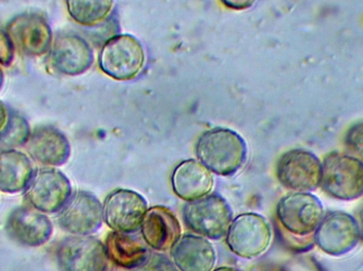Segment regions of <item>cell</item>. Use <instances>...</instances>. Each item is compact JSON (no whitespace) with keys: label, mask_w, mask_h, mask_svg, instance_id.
<instances>
[{"label":"cell","mask_w":363,"mask_h":271,"mask_svg":"<svg viewBox=\"0 0 363 271\" xmlns=\"http://www.w3.org/2000/svg\"><path fill=\"white\" fill-rule=\"evenodd\" d=\"M196 156L213 174L232 177L247 163L249 149L240 134L226 127H213L199 137Z\"/></svg>","instance_id":"6da1fadb"},{"label":"cell","mask_w":363,"mask_h":271,"mask_svg":"<svg viewBox=\"0 0 363 271\" xmlns=\"http://www.w3.org/2000/svg\"><path fill=\"white\" fill-rule=\"evenodd\" d=\"M182 215L184 224L192 233L208 241L223 240L233 221L232 208L219 194H209L186 202Z\"/></svg>","instance_id":"7a4b0ae2"},{"label":"cell","mask_w":363,"mask_h":271,"mask_svg":"<svg viewBox=\"0 0 363 271\" xmlns=\"http://www.w3.org/2000/svg\"><path fill=\"white\" fill-rule=\"evenodd\" d=\"M100 70L113 80L138 78L146 65L142 42L131 34H118L106 40L98 57Z\"/></svg>","instance_id":"3957f363"},{"label":"cell","mask_w":363,"mask_h":271,"mask_svg":"<svg viewBox=\"0 0 363 271\" xmlns=\"http://www.w3.org/2000/svg\"><path fill=\"white\" fill-rule=\"evenodd\" d=\"M320 185L338 200H355L363 194V162L350 154L330 153L322 162Z\"/></svg>","instance_id":"277c9868"},{"label":"cell","mask_w":363,"mask_h":271,"mask_svg":"<svg viewBox=\"0 0 363 271\" xmlns=\"http://www.w3.org/2000/svg\"><path fill=\"white\" fill-rule=\"evenodd\" d=\"M272 242V229L268 221L258 213H243L233 219L225 243L230 253L241 259L262 257Z\"/></svg>","instance_id":"5b68a950"},{"label":"cell","mask_w":363,"mask_h":271,"mask_svg":"<svg viewBox=\"0 0 363 271\" xmlns=\"http://www.w3.org/2000/svg\"><path fill=\"white\" fill-rule=\"evenodd\" d=\"M277 219L281 229L296 238H305L315 233L319 228L323 219V207L313 194L294 192L279 200Z\"/></svg>","instance_id":"8992f818"},{"label":"cell","mask_w":363,"mask_h":271,"mask_svg":"<svg viewBox=\"0 0 363 271\" xmlns=\"http://www.w3.org/2000/svg\"><path fill=\"white\" fill-rule=\"evenodd\" d=\"M72 194V183L63 172L44 166L34 173L31 183L23 192V198L27 206L44 214H55Z\"/></svg>","instance_id":"52a82bcc"},{"label":"cell","mask_w":363,"mask_h":271,"mask_svg":"<svg viewBox=\"0 0 363 271\" xmlns=\"http://www.w3.org/2000/svg\"><path fill=\"white\" fill-rule=\"evenodd\" d=\"M61 271H108L110 260L104 243L91 236H69L55 248Z\"/></svg>","instance_id":"ba28073f"},{"label":"cell","mask_w":363,"mask_h":271,"mask_svg":"<svg viewBox=\"0 0 363 271\" xmlns=\"http://www.w3.org/2000/svg\"><path fill=\"white\" fill-rule=\"evenodd\" d=\"M275 173L277 180L286 189L309 193L321 183L322 162L306 149H291L279 157Z\"/></svg>","instance_id":"9c48e42d"},{"label":"cell","mask_w":363,"mask_h":271,"mask_svg":"<svg viewBox=\"0 0 363 271\" xmlns=\"http://www.w3.org/2000/svg\"><path fill=\"white\" fill-rule=\"evenodd\" d=\"M148 209V202L142 194L133 190L117 189L111 192L102 204L104 221L112 231L135 233Z\"/></svg>","instance_id":"30bf717a"},{"label":"cell","mask_w":363,"mask_h":271,"mask_svg":"<svg viewBox=\"0 0 363 271\" xmlns=\"http://www.w3.org/2000/svg\"><path fill=\"white\" fill-rule=\"evenodd\" d=\"M15 51L26 57H42L50 50L52 30L48 21L38 13H23L13 17L6 25Z\"/></svg>","instance_id":"8fae6325"},{"label":"cell","mask_w":363,"mask_h":271,"mask_svg":"<svg viewBox=\"0 0 363 271\" xmlns=\"http://www.w3.org/2000/svg\"><path fill=\"white\" fill-rule=\"evenodd\" d=\"M48 61L50 67L60 76H79L91 69L95 54L84 38L66 32L53 38Z\"/></svg>","instance_id":"7c38bea8"},{"label":"cell","mask_w":363,"mask_h":271,"mask_svg":"<svg viewBox=\"0 0 363 271\" xmlns=\"http://www.w3.org/2000/svg\"><path fill=\"white\" fill-rule=\"evenodd\" d=\"M57 221L70 236H91L104 223L102 204L91 192L77 191L60 211Z\"/></svg>","instance_id":"4fadbf2b"},{"label":"cell","mask_w":363,"mask_h":271,"mask_svg":"<svg viewBox=\"0 0 363 271\" xmlns=\"http://www.w3.org/2000/svg\"><path fill=\"white\" fill-rule=\"evenodd\" d=\"M6 236L19 246L38 248L47 244L53 234V225L47 214L29 206L11 211L6 221Z\"/></svg>","instance_id":"5bb4252c"},{"label":"cell","mask_w":363,"mask_h":271,"mask_svg":"<svg viewBox=\"0 0 363 271\" xmlns=\"http://www.w3.org/2000/svg\"><path fill=\"white\" fill-rule=\"evenodd\" d=\"M25 147L28 156L45 168L64 166L72 155V146L67 137L51 125L35 127Z\"/></svg>","instance_id":"9a60e30c"},{"label":"cell","mask_w":363,"mask_h":271,"mask_svg":"<svg viewBox=\"0 0 363 271\" xmlns=\"http://www.w3.org/2000/svg\"><path fill=\"white\" fill-rule=\"evenodd\" d=\"M359 238L357 221L341 212L330 213L315 231V242L320 248L332 255L350 253Z\"/></svg>","instance_id":"2e32d148"},{"label":"cell","mask_w":363,"mask_h":271,"mask_svg":"<svg viewBox=\"0 0 363 271\" xmlns=\"http://www.w3.org/2000/svg\"><path fill=\"white\" fill-rule=\"evenodd\" d=\"M140 230L145 244L157 253L172 250L182 236L178 217L164 206L149 208Z\"/></svg>","instance_id":"e0dca14e"},{"label":"cell","mask_w":363,"mask_h":271,"mask_svg":"<svg viewBox=\"0 0 363 271\" xmlns=\"http://www.w3.org/2000/svg\"><path fill=\"white\" fill-rule=\"evenodd\" d=\"M172 187L180 200L194 202L211 194L215 178L213 173L199 160H184L172 172Z\"/></svg>","instance_id":"ac0fdd59"},{"label":"cell","mask_w":363,"mask_h":271,"mask_svg":"<svg viewBox=\"0 0 363 271\" xmlns=\"http://www.w3.org/2000/svg\"><path fill=\"white\" fill-rule=\"evenodd\" d=\"M179 271H213L217 253L207 238L196 234H184L170 250Z\"/></svg>","instance_id":"d6986e66"},{"label":"cell","mask_w":363,"mask_h":271,"mask_svg":"<svg viewBox=\"0 0 363 271\" xmlns=\"http://www.w3.org/2000/svg\"><path fill=\"white\" fill-rule=\"evenodd\" d=\"M35 171L28 154L16 149H0V192L2 193H23Z\"/></svg>","instance_id":"ffe728a7"},{"label":"cell","mask_w":363,"mask_h":271,"mask_svg":"<svg viewBox=\"0 0 363 271\" xmlns=\"http://www.w3.org/2000/svg\"><path fill=\"white\" fill-rule=\"evenodd\" d=\"M104 247L110 262L128 270L140 267L151 253L146 244L131 234L116 231L108 234Z\"/></svg>","instance_id":"44dd1931"},{"label":"cell","mask_w":363,"mask_h":271,"mask_svg":"<svg viewBox=\"0 0 363 271\" xmlns=\"http://www.w3.org/2000/svg\"><path fill=\"white\" fill-rule=\"evenodd\" d=\"M70 18L82 27H96L106 21L114 8V0H65Z\"/></svg>","instance_id":"7402d4cb"},{"label":"cell","mask_w":363,"mask_h":271,"mask_svg":"<svg viewBox=\"0 0 363 271\" xmlns=\"http://www.w3.org/2000/svg\"><path fill=\"white\" fill-rule=\"evenodd\" d=\"M31 133V127L27 119L12 110L8 125L0 135V147L17 149V147L25 146Z\"/></svg>","instance_id":"603a6c76"},{"label":"cell","mask_w":363,"mask_h":271,"mask_svg":"<svg viewBox=\"0 0 363 271\" xmlns=\"http://www.w3.org/2000/svg\"><path fill=\"white\" fill-rule=\"evenodd\" d=\"M345 145L350 155L363 162V121L350 127L345 136Z\"/></svg>","instance_id":"cb8c5ba5"},{"label":"cell","mask_w":363,"mask_h":271,"mask_svg":"<svg viewBox=\"0 0 363 271\" xmlns=\"http://www.w3.org/2000/svg\"><path fill=\"white\" fill-rule=\"evenodd\" d=\"M134 271H179L174 262L161 253H151L148 259Z\"/></svg>","instance_id":"d4e9b609"},{"label":"cell","mask_w":363,"mask_h":271,"mask_svg":"<svg viewBox=\"0 0 363 271\" xmlns=\"http://www.w3.org/2000/svg\"><path fill=\"white\" fill-rule=\"evenodd\" d=\"M14 54L15 49L6 33V28L0 25V65L6 67L10 66L14 59Z\"/></svg>","instance_id":"484cf974"},{"label":"cell","mask_w":363,"mask_h":271,"mask_svg":"<svg viewBox=\"0 0 363 271\" xmlns=\"http://www.w3.org/2000/svg\"><path fill=\"white\" fill-rule=\"evenodd\" d=\"M225 8L235 11H243L253 6L256 0H220Z\"/></svg>","instance_id":"4316f807"},{"label":"cell","mask_w":363,"mask_h":271,"mask_svg":"<svg viewBox=\"0 0 363 271\" xmlns=\"http://www.w3.org/2000/svg\"><path fill=\"white\" fill-rule=\"evenodd\" d=\"M11 112H12V110H10L8 105L0 100V135H1L2 132L4 131L6 125H8L9 120H10Z\"/></svg>","instance_id":"83f0119b"},{"label":"cell","mask_w":363,"mask_h":271,"mask_svg":"<svg viewBox=\"0 0 363 271\" xmlns=\"http://www.w3.org/2000/svg\"><path fill=\"white\" fill-rule=\"evenodd\" d=\"M358 224V229H359V236L360 238L363 240V209L360 211L359 215V223Z\"/></svg>","instance_id":"f1b7e54d"},{"label":"cell","mask_w":363,"mask_h":271,"mask_svg":"<svg viewBox=\"0 0 363 271\" xmlns=\"http://www.w3.org/2000/svg\"><path fill=\"white\" fill-rule=\"evenodd\" d=\"M4 69H2L1 65H0V91H1L2 87H4Z\"/></svg>","instance_id":"f546056e"},{"label":"cell","mask_w":363,"mask_h":271,"mask_svg":"<svg viewBox=\"0 0 363 271\" xmlns=\"http://www.w3.org/2000/svg\"><path fill=\"white\" fill-rule=\"evenodd\" d=\"M213 271H239V270H236V268L228 267V266H225V267H219V268H217V270H213Z\"/></svg>","instance_id":"4dcf8cb0"}]
</instances>
